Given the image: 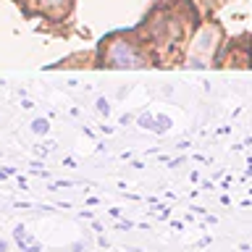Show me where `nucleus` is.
<instances>
[{
	"mask_svg": "<svg viewBox=\"0 0 252 252\" xmlns=\"http://www.w3.org/2000/svg\"><path fill=\"white\" fill-rule=\"evenodd\" d=\"M194 5L189 0H158L134 37L158 66H173L184 58L194 32Z\"/></svg>",
	"mask_w": 252,
	"mask_h": 252,
	"instance_id": "nucleus-1",
	"label": "nucleus"
},
{
	"mask_svg": "<svg viewBox=\"0 0 252 252\" xmlns=\"http://www.w3.org/2000/svg\"><path fill=\"white\" fill-rule=\"evenodd\" d=\"M102 66L108 68H145L153 66L134 32H118L102 39Z\"/></svg>",
	"mask_w": 252,
	"mask_h": 252,
	"instance_id": "nucleus-2",
	"label": "nucleus"
},
{
	"mask_svg": "<svg viewBox=\"0 0 252 252\" xmlns=\"http://www.w3.org/2000/svg\"><path fill=\"white\" fill-rule=\"evenodd\" d=\"M27 16H42L50 21H63L74 8V0H13Z\"/></svg>",
	"mask_w": 252,
	"mask_h": 252,
	"instance_id": "nucleus-3",
	"label": "nucleus"
},
{
	"mask_svg": "<svg viewBox=\"0 0 252 252\" xmlns=\"http://www.w3.org/2000/svg\"><path fill=\"white\" fill-rule=\"evenodd\" d=\"M34 131H47V124L45 121H34Z\"/></svg>",
	"mask_w": 252,
	"mask_h": 252,
	"instance_id": "nucleus-4",
	"label": "nucleus"
},
{
	"mask_svg": "<svg viewBox=\"0 0 252 252\" xmlns=\"http://www.w3.org/2000/svg\"><path fill=\"white\" fill-rule=\"evenodd\" d=\"M0 252H8V242H3V239H0Z\"/></svg>",
	"mask_w": 252,
	"mask_h": 252,
	"instance_id": "nucleus-5",
	"label": "nucleus"
},
{
	"mask_svg": "<svg viewBox=\"0 0 252 252\" xmlns=\"http://www.w3.org/2000/svg\"><path fill=\"white\" fill-rule=\"evenodd\" d=\"M192 3H197V5H200V3H210V0H192Z\"/></svg>",
	"mask_w": 252,
	"mask_h": 252,
	"instance_id": "nucleus-6",
	"label": "nucleus"
}]
</instances>
